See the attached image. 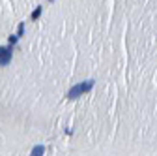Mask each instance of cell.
<instances>
[{
    "instance_id": "3957f363",
    "label": "cell",
    "mask_w": 157,
    "mask_h": 156,
    "mask_svg": "<svg viewBox=\"0 0 157 156\" xmlns=\"http://www.w3.org/2000/svg\"><path fill=\"white\" fill-rule=\"evenodd\" d=\"M43 152H45V147H43V145H36V147L32 149L30 156H43Z\"/></svg>"
},
{
    "instance_id": "52a82bcc",
    "label": "cell",
    "mask_w": 157,
    "mask_h": 156,
    "mask_svg": "<svg viewBox=\"0 0 157 156\" xmlns=\"http://www.w3.org/2000/svg\"><path fill=\"white\" fill-rule=\"evenodd\" d=\"M51 2H52V0H51Z\"/></svg>"
},
{
    "instance_id": "5b68a950",
    "label": "cell",
    "mask_w": 157,
    "mask_h": 156,
    "mask_svg": "<svg viewBox=\"0 0 157 156\" xmlns=\"http://www.w3.org/2000/svg\"><path fill=\"white\" fill-rule=\"evenodd\" d=\"M25 34V23H19V28H17V38H21Z\"/></svg>"
},
{
    "instance_id": "6da1fadb",
    "label": "cell",
    "mask_w": 157,
    "mask_h": 156,
    "mask_svg": "<svg viewBox=\"0 0 157 156\" xmlns=\"http://www.w3.org/2000/svg\"><path fill=\"white\" fill-rule=\"evenodd\" d=\"M94 83H95L94 79H86V81H82V83H78V85L71 87L69 92L66 94V98H67V100H75V98H78V96H82V94L90 92V90L94 88Z\"/></svg>"
},
{
    "instance_id": "277c9868",
    "label": "cell",
    "mask_w": 157,
    "mask_h": 156,
    "mask_svg": "<svg viewBox=\"0 0 157 156\" xmlns=\"http://www.w3.org/2000/svg\"><path fill=\"white\" fill-rule=\"evenodd\" d=\"M41 11H43V10H41V6H39V8H36V10L32 11V15H30V17H32L34 21H36V19H39V15H41Z\"/></svg>"
},
{
    "instance_id": "7a4b0ae2",
    "label": "cell",
    "mask_w": 157,
    "mask_h": 156,
    "mask_svg": "<svg viewBox=\"0 0 157 156\" xmlns=\"http://www.w3.org/2000/svg\"><path fill=\"white\" fill-rule=\"evenodd\" d=\"M13 58V47H0V66H8Z\"/></svg>"
},
{
    "instance_id": "8992f818",
    "label": "cell",
    "mask_w": 157,
    "mask_h": 156,
    "mask_svg": "<svg viewBox=\"0 0 157 156\" xmlns=\"http://www.w3.org/2000/svg\"><path fill=\"white\" fill-rule=\"evenodd\" d=\"M8 42H10V47H13V45H15V43L19 42V38H17V34H15V36H10V38H8Z\"/></svg>"
}]
</instances>
